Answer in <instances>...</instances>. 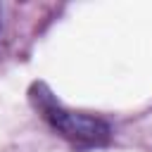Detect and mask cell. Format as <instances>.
Listing matches in <instances>:
<instances>
[{
    "label": "cell",
    "instance_id": "obj_1",
    "mask_svg": "<svg viewBox=\"0 0 152 152\" xmlns=\"http://www.w3.org/2000/svg\"><path fill=\"white\" fill-rule=\"evenodd\" d=\"M31 102L36 104L40 116L50 124V128L57 131L62 138H66L74 145L97 147V145L109 142V138H112V128L107 121H102L100 116H90V114L71 112V109L62 107L43 83H36L31 88Z\"/></svg>",
    "mask_w": 152,
    "mask_h": 152
}]
</instances>
